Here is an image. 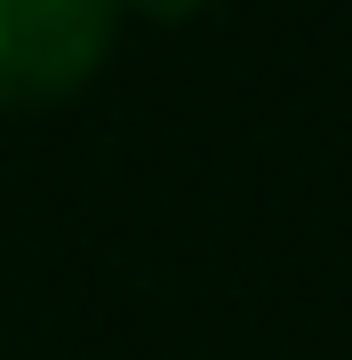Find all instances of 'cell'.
<instances>
[{
  "label": "cell",
  "instance_id": "cell-1",
  "mask_svg": "<svg viewBox=\"0 0 352 360\" xmlns=\"http://www.w3.org/2000/svg\"><path fill=\"white\" fill-rule=\"evenodd\" d=\"M120 16L96 0H0V112H48L112 56Z\"/></svg>",
  "mask_w": 352,
  "mask_h": 360
}]
</instances>
